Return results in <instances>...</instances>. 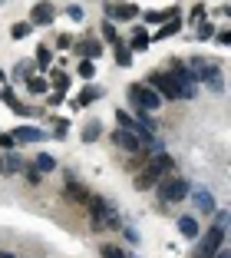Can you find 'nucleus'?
Returning a JSON list of instances; mask_svg holds the SVG:
<instances>
[{
	"mask_svg": "<svg viewBox=\"0 0 231 258\" xmlns=\"http://www.w3.org/2000/svg\"><path fill=\"white\" fill-rule=\"evenodd\" d=\"M86 205H90V225L96 228V232H109V228H119V225H122L119 209H116V205H112L109 199L93 196Z\"/></svg>",
	"mask_w": 231,
	"mask_h": 258,
	"instance_id": "1",
	"label": "nucleus"
},
{
	"mask_svg": "<svg viewBox=\"0 0 231 258\" xmlns=\"http://www.w3.org/2000/svg\"><path fill=\"white\" fill-rule=\"evenodd\" d=\"M129 103H132L139 113H156L165 99L159 96V93L152 90L149 83H132V86H129Z\"/></svg>",
	"mask_w": 231,
	"mask_h": 258,
	"instance_id": "2",
	"label": "nucleus"
},
{
	"mask_svg": "<svg viewBox=\"0 0 231 258\" xmlns=\"http://www.w3.org/2000/svg\"><path fill=\"white\" fill-rule=\"evenodd\" d=\"M172 80H175V86L182 90V99H195L198 96V76H195L192 67H185L182 60H172Z\"/></svg>",
	"mask_w": 231,
	"mask_h": 258,
	"instance_id": "3",
	"label": "nucleus"
},
{
	"mask_svg": "<svg viewBox=\"0 0 231 258\" xmlns=\"http://www.w3.org/2000/svg\"><path fill=\"white\" fill-rule=\"evenodd\" d=\"M188 192H192V182H188V179H182V175H165L162 182H159V199H162V205L182 202Z\"/></svg>",
	"mask_w": 231,
	"mask_h": 258,
	"instance_id": "4",
	"label": "nucleus"
},
{
	"mask_svg": "<svg viewBox=\"0 0 231 258\" xmlns=\"http://www.w3.org/2000/svg\"><path fill=\"white\" fill-rule=\"evenodd\" d=\"M224 245V228L221 225H211L205 235H201V242L195 245V251H192V258H211L218 248Z\"/></svg>",
	"mask_w": 231,
	"mask_h": 258,
	"instance_id": "5",
	"label": "nucleus"
},
{
	"mask_svg": "<svg viewBox=\"0 0 231 258\" xmlns=\"http://www.w3.org/2000/svg\"><path fill=\"white\" fill-rule=\"evenodd\" d=\"M145 83H149V86H152V90H156L162 99H182V90L175 86V80H172L169 73H152L149 80H145Z\"/></svg>",
	"mask_w": 231,
	"mask_h": 258,
	"instance_id": "6",
	"label": "nucleus"
},
{
	"mask_svg": "<svg viewBox=\"0 0 231 258\" xmlns=\"http://www.w3.org/2000/svg\"><path fill=\"white\" fill-rule=\"evenodd\" d=\"M10 136H14L17 143H23V146H37V143L46 139V129H40V126H17V129H10Z\"/></svg>",
	"mask_w": 231,
	"mask_h": 258,
	"instance_id": "7",
	"label": "nucleus"
},
{
	"mask_svg": "<svg viewBox=\"0 0 231 258\" xmlns=\"http://www.w3.org/2000/svg\"><path fill=\"white\" fill-rule=\"evenodd\" d=\"M112 143L119 146V149H126V152H135V156L142 152V136L139 133H129V129H116V133H112Z\"/></svg>",
	"mask_w": 231,
	"mask_h": 258,
	"instance_id": "8",
	"label": "nucleus"
},
{
	"mask_svg": "<svg viewBox=\"0 0 231 258\" xmlns=\"http://www.w3.org/2000/svg\"><path fill=\"white\" fill-rule=\"evenodd\" d=\"M53 20H56V7H53L50 0H43V4H37V7L30 10V23L33 27H50Z\"/></svg>",
	"mask_w": 231,
	"mask_h": 258,
	"instance_id": "9",
	"label": "nucleus"
},
{
	"mask_svg": "<svg viewBox=\"0 0 231 258\" xmlns=\"http://www.w3.org/2000/svg\"><path fill=\"white\" fill-rule=\"evenodd\" d=\"M188 196H192L195 209H198L201 215H211V212H215V196H211V189H205V185H198V189H192Z\"/></svg>",
	"mask_w": 231,
	"mask_h": 258,
	"instance_id": "10",
	"label": "nucleus"
},
{
	"mask_svg": "<svg viewBox=\"0 0 231 258\" xmlns=\"http://www.w3.org/2000/svg\"><path fill=\"white\" fill-rule=\"evenodd\" d=\"M106 96V90H103V86H83V90H80V96H76L73 99V109H83V106H93V103H96V99H103Z\"/></svg>",
	"mask_w": 231,
	"mask_h": 258,
	"instance_id": "11",
	"label": "nucleus"
},
{
	"mask_svg": "<svg viewBox=\"0 0 231 258\" xmlns=\"http://www.w3.org/2000/svg\"><path fill=\"white\" fill-rule=\"evenodd\" d=\"M76 53L83 56V60H99V56H103V43H99V40H80V43H76Z\"/></svg>",
	"mask_w": 231,
	"mask_h": 258,
	"instance_id": "12",
	"label": "nucleus"
},
{
	"mask_svg": "<svg viewBox=\"0 0 231 258\" xmlns=\"http://www.w3.org/2000/svg\"><path fill=\"white\" fill-rule=\"evenodd\" d=\"M109 17L112 20H135L139 17V7H132V4H109Z\"/></svg>",
	"mask_w": 231,
	"mask_h": 258,
	"instance_id": "13",
	"label": "nucleus"
},
{
	"mask_svg": "<svg viewBox=\"0 0 231 258\" xmlns=\"http://www.w3.org/2000/svg\"><path fill=\"white\" fill-rule=\"evenodd\" d=\"M66 196H69V199H76V202H83V205H86V202H90V199H93L90 192L83 189V185L76 182V179H73V175H69V172H66Z\"/></svg>",
	"mask_w": 231,
	"mask_h": 258,
	"instance_id": "14",
	"label": "nucleus"
},
{
	"mask_svg": "<svg viewBox=\"0 0 231 258\" xmlns=\"http://www.w3.org/2000/svg\"><path fill=\"white\" fill-rule=\"evenodd\" d=\"M0 169H4L7 175H14V172H23V159L17 156V152H4V156H0Z\"/></svg>",
	"mask_w": 231,
	"mask_h": 258,
	"instance_id": "15",
	"label": "nucleus"
},
{
	"mask_svg": "<svg viewBox=\"0 0 231 258\" xmlns=\"http://www.w3.org/2000/svg\"><path fill=\"white\" fill-rule=\"evenodd\" d=\"M172 17H179L175 7H169V10H145L142 20H145V23H165V20H172Z\"/></svg>",
	"mask_w": 231,
	"mask_h": 258,
	"instance_id": "16",
	"label": "nucleus"
},
{
	"mask_svg": "<svg viewBox=\"0 0 231 258\" xmlns=\"http://www.w3.org/2000/svg\"><path fill=\"white\" fill-rule=\"evenodd\" d=\"M116 122H119V129H129V133H139V136H142L139 119H135L132 113H126V109H116Z\"/></svg>",
	"mask_w": 231,
	"mask_h": 258,
	"instance_id": "17",
	"label": "nucleus"
},
{
	"mask_svg": "<svg viewBox=\"0 0 231 258\" xmlns=\"http://www.w3.org/2000/svg\"><path fill=\"white\" fill-rule=\"evenodd\" d=\"M179 232H182V235H185V238H198V235H201L198 222H195L192 215H182V219H179Z\"/></svg>",
	"mask_w": 231,
	"mask_h": 258,
	"instance_id": "18",
	"label": "nucleus"
},
{
	"mask_svg": "<svg viewBox=\"0 0 231 258\" xmlns=\"http://www.w3.org/2000/svg\"><path fill=\"white\" fill-rule=\"evenodd\" d=\"M99 136H103V126H99V119H96V122H86V126H83V133H80L83 143H96Z\"/></svg>",
	"mask_w": 231,
	"mask_h": 258,
	"instance_id": "19",
	"label": "nucleus"
},
{
	"mask_svg": "<svg viewBox=\"0 0 231 258\" xmlns=\"http://www.w3.org/2000/svg\"><path fill=\"white\" fill-rule=\"evenodd\" d=\"M50 83L56 86V93H66V90H69V76L63 73L60 67H56V70H50Z\"/></svg>",
	"mask_w": 231,
	"mask_h": 258,
	"instance_id": "20",
	"label": "nucleus"
},
{
	"mask_svg": "<svg viewBox=\"0 0 231 258\" xmlns=\"http://www.w3.org/2000/svg\"><path fill=\"white\" fill-rule=\"evenodd\" d=\"M179 30H182V17H172V20H165V27L152 40H165V37H172V33H179Z\"/></svg>",
	"mask_w": 231,
	"mask_h": 258,
	"instance_id": "21",
	"label": "nucleus"
},
{
	"mask_svg": "<svg viewBox=\"0 0 231 258\" xmlns=\"http://www.w3.org/2000/svg\"><path fill=\"white\" fill-rule=\"evenodd\" d=\"M33 63H37L40 70H50V67H53V50L40 43V46H37V60H33Z\"/></svg>",
	"mask_w": 231,
	"mask_h": 258,
	"instance_id": "22",
	"label": "nucleus"
},
{
	"mask_svg": "<svg viewBox=\"0 0 231 258\" xmlns=\"http://www.w3.org/2000/svg\"><path fill=\"white\" fill-rule=\"evenodd\" d=\"M27 90H30L33 96H43V93L50 90V83H46V76H30V80H27Z\"/></svg>",
	"mask_w": 231,
	"mask_h": 258,
	"instance_id": "23",
	"label": "nucleus"
},
{
	"mask_svg": "<svg viewBox=\"0 0 231 258\" xmlns=\"http://www.w3.org/2000/svg\"><path fill=\"white\" fill-rule=\"evenodd\" d=\"M33 166H37L40 169V172H53V169H56V159H53V156H50V152H40V156H37V159H33Z\"/></svg>",
	"mask_w": 231,
	"mask_h": 258,
	"instance_id": "24",
	"label": "nucleus"
},
{
	"mask_svg": "<svg viewBox=\"0 0 231 258\" xmlns=\"http://www.w3.org/2000/svg\"><path fill=\"white\" fill-rule=\"evenodd\" d=\"M33 70H37V63H33V60H20V63L14 67V80H17V76H20V80H30Z\"/></svg>",
	"mask_w": 231,
	"mask_h": 258,
	"instance_id": "25",
	"label": "nucleus"
},
{
	"mask_svg": "<svg viewBox=\"0 0 231 258\" xmlns=\"http://www.w3.org/2000/svg\"><path fill=\"white\" fill-rule=\"evenodd\" d=\"M33 33V23L27 20V23H14V27H10V37L14 40H23V37H30Z\"/></svg>",
	"mask_w": 231,
	"mask_h": 258,
	"instance_id": "26",
	"label": "nucleus"
},
{
	"mask_svg": "<svg viewBox=\"0 0 231 258\" xmlns=\"http://www.w3.org/2000/svg\"><path fill=\"white\" fill-rule=\"evenodd\" d=\"M116 63H119V67H132V50L122 46V43H116Z\"/></svg>",
	"mask_w": 231,
	"mask_h": 258,
	"instance_id": "27",
	"label": "nucleus"
},
{
	"mask_svg": "<svg viewBox=\"0 0 231 258\" xmlns=\"http://www.w3.org/2000/svg\"><path fill=\"white\" fill-rule=\"evenodd\" d=\"M99 255H103V258H129L126 251L119 248V245H109V242H106V245H99Z\"/></svg>",
	"mask_w": 231,
	"mask_h": 258,
	"instance_id": "28",
	"label": "nucleus"
},
{
	"mask_svg": "<svg viewBox=\"0 0 231 258\" xmlns=\"http://www.w3.org/2000/svg\"><path fill=\"white\" fill-rule=\"evenodd\" d=\"M76 73H80L83 80H93V76H96V63H93V60H83L80 67H76Z\"/></svg>",
	"mask_w": 231,
	"mask_h": 258,
	"instance_id": "29",
	"label": "nucleus"
},
{
	"mask_svg": "<svg viewBox=\"0 0 231 258\" xmlns=\"http://www.w3.org/2000/svg\"><path fill=\"white\" fill-rule=\"evenodd\" d=\"M23 175H27V182H30V185H40V182H43V172H40L37 166H23Z\"/></svg>",
	"mask_w": 231,
	"mask_h": 258,
	"instance_id": "30",
	"label": "nucleus"
},
{
	"mask_svg": "<svg viewBox=\"0 0 231 258\" xmlns=\"http://www.w3.org/2000/svg\"><path fill=\"white\" fill-rule=\"evenodd\" d=\"M103 40H109V43H119V33H116V23H112V20L103 23Z\"/></svg>",
	"mask_w": 231,
	"mask_h": 258,
	"instance_id": "31",
	"label": "nucleus"
},
{
	"mask_svg": "<svg viewBox=\"0 0 231 258\" xmlns=\"http://www.w3.org/2000/svg\"><path fill=\"white\" fill-rule=\"evenodd\" d=\"M211 37H215V23H205V20H201L198 23V40H211Z\"/></svg>",
	"mask_w": 231,
	"mask_h": 258,
	"instance_id": "32",
	"label": "nucleus"
},
{
	"mask_svg": "<svg viewBox=\"0 0 231 258\" xmlns=\"http://www.w3.org/2000/svg\"><path fill=\"white\" fill-rule=\"evenodd\" d=\"M14 146H17V139L10 136V133H0V149H4V152H14Z\"/></svg>",
	"mask_w": 231,
	"mask_h": 258,
	"instance_id": "33",
	"label": "nucleus"
},
{
	"mask_svg": "<svg viewBox=\"0 0 231 258\" xmlns=\"http://www.w3.org/2000/svg\"><path fill=\"white\" fill-rule=\"evenodd\" d=\"M198 20H205V4H195L192 14H188V23H198Z\"/></svg>",
	"mask_w": 231,
	"mask_h": 258,
	"instance_id": "34",
	"label": "nucleus"
},
{
	"mask_svg": "<svg viewBox=\"0 0 231 258\" xmlns=\"http://www.w3.org/2000/svg\"><path fill=\"white\" fill-rule=\"evenodd\" d=\"M53 126H56V133H53V136L63 139V136H66V129H69V122L66 119H53Z\"/></svg>",
	"mask_w": 231,
	"mask_h": 258,
	"instance_id": "35",
	"label": "nucleus"
},
{
	"mask_svg": "<svg viewBox=\"0 0 231 258\" xmlns=\"http://www.w3.org/2000/svg\"><path fill=\"white\" fill-rule=\"evenodd\" d=\"M10 109H14V113H20V116H30V113H33L27 103H20V99H14V103H10Z\"/></svg>",
	"mask_w": 231,
	"mask_h": 258,
	"instance_id": "36",
	"label": "nucleus"
},
{
	"mask_svg": "<svg viewBox=\"0 0 231 258\" xmlns=\"http://www.w3.org/2000/svg\"><path fill=\"white\" fill-rule=\"evenodd\" d=\"M66 17L80 23V20H83V7H76V4H73V7H66Z\"/></svg>",
	"mask_w": 231,
	"mask_h": 258,
	"instance_id": "37",
	"label": "nucleus"
},
{
	"mask_svg": "<svg viewBox=\"0 0 231 258\" xmlns=\"http://www.w3.org/2000/svg\"><path fill=\"white\" fill-rule=\"evenodd\" d=\"M215 40L224 46H231V30H215Z\"/></svg>",
	"mask_w": 231,
	"mask_h": 258,
	"instance_id": "38",
	"label": "nucleus"
},
{
	"mask_svg": "<svg viewBox=\"0 0 231 258\" xmlns=\"http://www.w3.org/2000/svg\"><path fill=\"white\" fill-rule=\"evenodd\" d=\"M122 232H126V238H129L132 245H139V232H135L132 225H122Z\"/></svg>",
	"mask_w": 231,
	"mask_h": 258,
	"instance_id": "39",
	"label": "nucleus"
},
{
	"mask_svg": "<svg viewBox=\"0 0 231 258\" xmlns=\"http://www.w3.org/2000/svg\"><path fill=\"white\" fill-rule=\"evenodd\" d=\"M56 46H60V50H69V46H73V40H69V37H66V33H63V37H60V40H56Z\"/></svg>",
	"mask_w": 231,
	"mask_h": 258,
	"instance_id": "40",
	"label": "nucleus"
},
{
	"mask_svg": "<svg viewBox=\"0 0 231 258\" xmlns=\"http://www.w3.org/2000/svg\"><path fill=\"white\" fill-rule=\"evenodd\" d=\"M63 103V93H50V106H60Z\"/></svg>",
	"mask_w": 231,
	"mask_h": 258,
	"instance_id": "41",
	"label": "nucleus"
},
{
	"mask_svg": "<svg viewBox=\"0 0 231 258\" xmlns=\"http://www.w3.org/2000/svg\"><path fill=\"white\" fill-rule=\"evenodd\" d=\"M211 258H231V248H224V245H221V248H218V251H215Z\"/></svg>",
	"mask_w": 231,
	"mask_h": 258,
	"instance_id": "42",
	"label": "nucleus"
},
{
	"mask_svg": "<svg viewBox=\"0 0 231 258\" xmlns=\"http://www.w3.org/2000/svg\"><path fill=\"white\" fill-rule=\"evenodd\" d=\"M228 242H231V219H228Z\"/></svg>",
	"mask_w": 231,
	"mask_h": 258,
	"instance_id": "43",
	"label": "nucleus"
},
{
	"mask_svg": "<svg viewBox=\"0 0 231 258\" xmlns=\"http://www.w3.org/2000/svg\"><path fill=\"white\" fill-rule=\"evenodd\" d=\"M0 258H10V251H0Z\"/></svg>",
	"mask_w": 231,
	"mask_h": 258,
	"instance_id": "44",
	"label": "nucleus"
},
{
	"mask_svg": "<svg viewBox=\"0 0 231 258\" xmlns=\"http://www.w3.org/2000/svg\"><path fill=\"white\" fill-rule=\"evenodd\" d=\"M0 80H7V76H4V70H0Z\"/></svg>",
	"mask_w": 231,
	"mask_h": 258,
	"instance_id": "45",
	"label": "nucleus"
},
{
	"mask_svg": "<svg viewBox=\"0 0 231 258\" xmlns=\"http://www.w3.org/2000/svg\"><path fill=\"white\" fill-rule=\"evenodd\" d=\"M0 4H7V0H0Z\"/></svg>",
	"mask_w": 231,
	"mask_h": 258,
	"instance_id": "46",
	"label": "nucleus"
},
{
	"mask_svg": "<svg viewBox=\"0 0 231 258\" xmlns=\"http://www.w3.org/2000/svg\"><path fill=\"white\" fill-rule=\"evenodd\" d=\"M10 258H17V255H10Z\"/></svg>",
	"mask_w": 231,
	"mask_h": 258,
	"instance_id": "47",
	"label": "nucleus"
},
{
	"mask_svg": "<svg viewBox=\"0 0 231 258\" xmlns=\"http://www.w3.org/2000/svg\"><path fill=\"white\" fill-rule=\"evenodd\" d=\"M0 172H4V169H0Z\"/></svg>",
	"mask_w": 231,
	"mask_h": 258,
	"instance_id": "48",
	"label": "nucleus"
},
{
	"mask_svg": "<svg viewBox=\"0 0 231 258\" xmlns=\"http://www.w3.org/2000/svg\"><path fill=\"white\" fill-rule=\"evenodd\" d=\"M0 93H4V90H0Z\"/></svg>",
	"mask_w": 231,
	"mask_h": 258,
	"instance_id": "49",
	"label": "nucleus"
}]
</instances>
